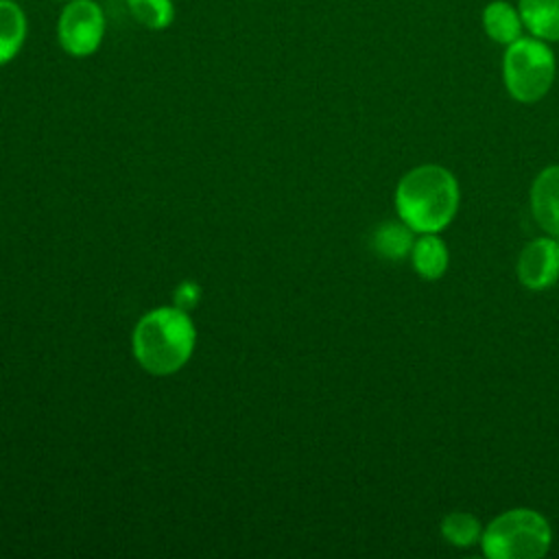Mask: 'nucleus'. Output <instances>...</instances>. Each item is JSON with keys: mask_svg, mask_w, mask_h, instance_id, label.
<instances>
[{"mask_svg": "<svg viewBox=\"0 0 559 559\" xmlns=\"http://www.w3.org/2000/svg\"><path fill=\"white\" fill-rule=\"evenodd\" d=\"M459 181L439 164H421L411 168L395 188V210L402 223L415 234H439L456 216Z\"/></svg>", "mask_w": 559, "mask_h": 559, "instance_id": "obj_1", "label": "nucleus"}, {"mask_svg": "<svg viewBox=\"0 0 559 559\" xmlns=\"http://www.w3.org/2000/svg\"><path fill=\"white\" fill-rule=\"evenodd\" d=\"M194 347V325L181 308H157L140 319L133 332L138 362L157 376L181 369Z\"/></svg>", "mask_w": 559, "mask_h": 559, "instance_id": "obj_2", "label": "nucleus"}, {"mask_svg": "<svg viewBox=\"0 0 559 559\" xmlns=\"http://www.w3.org/2000/svg\"><path fill=\"white\" fill-rule=\"evenodd\" d=\"M552 528L548 520L526 507L496 515L483 531L480 548L489 559H539L550 550Z\"/></svg>", "mask_w": 559, "mask_h": 559, "instance_id": "obj_3", "label": "nucleus"}, {"mask_svg": "<svg viewBox=\"0 0 559 559\" xmlns=\"http://www.w3.org/2000/svg\"><path fill=\"white\" fill-rule=\"evenodd\" d=\"M557 72L555 55L539 37H520L507 46L502 57V81L509 96L531 105L552 87Z\"/></svg>", "mask_w": 559, "mask_h": 559, "instance_id": "obj_4", "label": "nucleus"}, {"mask_svg": "<svg viewBox=\"0 0 559 559\" xmlns=\"http://www.w3.org/2000/svg\"><path fill=\"white\" fill-rule=\"evenodd\" d=\"M105 13L94 0H70L57 20L59 46L72 57H90L100 48Z\"/></svg>", "mask_w": 559, "mask_h": 559, "instance_id": "obj_5", "label": "nucleus"}, {"mask_svg": "<svg viewBox=\"0 0 559 559\" xmlns=\"http://www.w3.org/2000/svg\"><path fill=\"white\" fill-rule=\"evenodd\" d=\"M518 280L528 290H546L559 282V236L531 240L518 255Z\"/></svg>", "mask_w": 559, "mask_h": 559, "instance_id": "obj_6", "label": "nucleus"}, {"mask_svg": "<svg viewBox=\"0 0 559 559\" xmlns=\"http://www.w3.org/2000/svg\"><path fill=\"white\" fill-rule=\"evenodd\" d=\"M531 212L546 234L559 236V164L546 166L533 179Z\"/></svg>", "mask_w": 559, "mask_h": 559, "instance_id": "obj_7", "label": "nucleus"}, {"mask_svg": "<svg viewBox=\"0 0 559 559\" xmlns=\"http://www.w3.org/2000/svg\"><path fill=\"white\" fill-rule=\"evenodd\" d=\"M411 264L415 273L428 282L445 275L450 264V251L439 234H419L411 249Z\"/></svg>", "mask_w": 559, "mask_h": 559, "instance_id": "obj_8", "label": "nucleus"}, {"mask_svg": "<svg viewBox=\"0 0 559 559\" xmlns=\"http://www.w3.org/2000/svg\"><path fill=\"white\" fill-rule=\"evenodd\" d=\"M483 28L493 41L509 46L522 37L524 22L520 9L504 0H493L483 9Z\"/></svg>", "mask_w": 559, "mask_h": 559, "instance_id": "obj_9", "label": "nucleus"}, {"mask_svg": "<svg viewBox=\"0 0 559 559\" xmlns=\"http://www.w3.org/2000/svg\"><path fill=\"white\" fill-rule=\"evenodd\" d=\"M26 15L15 0H0V66L9 63L24 46Z\"/></svg>", "mask_w": 559, "mask_h": 559, "instance_id": "obj_10", "label": "nucleus"}, {"mask_svg": "<svg viewBox=\"0 0 559 559\" xmlns=\"http://www.w3.org/2000/svg\"><path fill=\"white\" fill-rule=\"evenodd\" d=\"M524 28L544 41H559V0H520Z\"/></svg>", "mask_w": 559, "mask_h": 559, "instance_id": "obj_11", "label": "nucleus"}, {"mask_svg": "<svg viewBox=\"0 0 559 559\" xmlns=\"http://www.w3.org/2000/svg\"><path fill=\"white\" fill-rule=\"evenodd\" d=\"M413 242H415V231L402 221L382 223V225H378V229L371 236L373 251L393 262L411 255Z\"/></svg>", "mask_w": 559, "mask_h": 559, "instance_id": "obj_12", "label": "nucleus"}, {"mask_svg": "<svg viewBox=\"0 0 559 559\" xmlns=\"http://www.w3.org/2000/svg\"><path fill=\"white\" fill-rule=\"evenodd\" d=\"M441 535L454 548H469L480 544L485 526L480 520L467 511H452L441 520Z\"/></svg>", "mask_w": 559, "mask_h": 559, "instance_id": "obj_13", "label": "nucleus"}, {"mask_svg": "<svg viewBox=\"0 0 559 559\" xmlns=\"http://www.w3.org/2000/svg\"><path fill=\"white\" fill-rule=\"evenodd\" d=\"M133 20L148 31H164L175 20L173 0H127Z\"/></svg>", "mask_w": 559, "mask_h": 559, "instance_id": "obj_14", "label": "nucleus"}, {"mask_svg": "<svg viewBox=\"0 0 559 559\" xmlns=\"http://www.w3.org/2000/svg\"><path fill=\"white\" fill-rule=\"evenodd\" d=\"M194 299H197V288L192 284H183L177 290V304L181 310H186L190 304H194Z\"/></svg>", "mask_w": 559, "mask_h": 559, "instance_id": "obj_15", "label": "nucleus"}, {"mask_svg": "<svg viewBox=\"0 0 559 559\" xmlns=\"http://www.w3.org/2000/svg\"><path fill=\"white\" fill-rule=\"evenodd\" d=\"M63 2H70V0H63Z\"/></svg>", "mask_w": 559, "mask_h": 559, "instance_id": "obj_16", "label": "nucleus"}]
</instances>
